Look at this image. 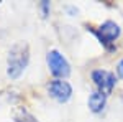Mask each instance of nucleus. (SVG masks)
Wrapping results in <instances>:
<instances>
[{
    "label": "nucleus",
    "mask_w": 123,
    "mask_h": 122,
    "mask_svg": "<svg viewBox=\"0 0 123 122\" xmlns=\"http://www.w3.org/2000/svg\"><path fill=\"white\" fill-rule=\"evenodd\" d=\"M48 93L57 102H67L72 96V86L64 79H54L48 84Z\"/></svg>",
    "instance_id": "obj_5"
},
{
    "label": "nucleus",
    "mask_w": 123,
    "mask_h": 122,
    "mask_svg": "<svg viewBox=\"0 0 123 122\" xmlns=\"http://www.w3.org/2000/svg\"><path fill=\"white\" fill-rule=\"evenodd\" d=\"M30 63V46L25 41H18L8 51L7 58V74L12 79H18Z\"/></svg>",
    "instance_id": "obj_1"
},
{
    "label": "nucleus",
    "mask_w": 123,
    "mask_h": 122,
    "mask_svg": "<svg viewBox=\"0 0 123 122\" xmlns=\"http://www.w3.org/2000/svg\"><path fill=\"white\" fill-rule=\"evenodd\" d=\"M41 10H43V17L49 15V2H43L41 3Z\"/></svg>",
    "instance_id": "obj_8"
},
{
    "label": "nucleus",
    "mask_w": 123,
    "mask_h": 122,
    "mask_svg": "<svg viewBox=\"0 0 123 122\" xmlns=\"http://www.w3.org/2000/svg\"><path fill=\"white\" fill-rule=\"evenodd\" d=\"M46 61H48V68H49V71H51L53 76L62 79V78H67V76L71 74V65L67 63V59L57 50L48 51Z\"/></svg>",
    "instance_id": "obj_2"
},
{
    "label": "nucleus",
    "mask_w": 123,
    "mask_h": 122,
    "mask_svg": "<svg viewBox=\"0 0 123 122\" xmlns=\"http://www.w3.org/2000/svg\"><path fill=\"white\" fill-rule=\"evenodd\" d=\"M13 119H15V122H39L38 119L30 112V111H26L25 107L18 109V111L15 112V115H13Z\"/></svg>",
    "instance_id": "obj_7"
},
{
    "label": "nucleus",
    "mask_w": 123,
    "mask_h": 122,
    "mask_svg": "<svg viewBox=\"0 0 123 122\" xmlns=\"http://www.w3.org/2000/svg\"><path fill=\"white\" fill-rule=\"evenodd\" d=\"M87 104H89V109L94 114H98V112L104 111L105 104H107V96L104 93H100V91H94V93L89 96Z\"/></svg>",
    "instance_id": "obj_6"
},
{
    "label": "nucleus",
    "mask_w": 123,
    "mask_h": 122,
    "mask_svg": "<svg viewBox=\"0 0 123 122\" xmlns=\"http://www.w3.org/2000/svg\"><path fill=\"white\" fill-rule=\"evenodd\" d=\"M92 81H94V84L98 87L100 93H104L105 96H108V94L113 91L117 78H115L113 73H110V71H107V69H95V71H92Z\"/></svg>",
    "instance_id": "obj_4"
},
{
    "label": "nucleus",
    "mask_w": 123,
    "mask_h": 122,
    "mask_svg": "<svg viewBox=\"0 0 123 122\" xmlns=\"http://www.w3.org/2000/svg\"><path fill=\"white\" fill-rule=\"evenodd\" d=\"M95 33H97V36L100 40V43L108 48L112 43H115V41L118 40L120 35H122V28H120L118 23H115L112 20H107L105 23H102V25L98 27V30H97Z\"/></svg>",
    "instance_id": "obj_3"
},
{
    "label": "nucleus",
    "mask_w": 123,
    "mask_h": 122,
    "mask_svg": "<svg viewBox=\"0 0 123 122\" xmlns=\"http://www.w3.org/2000/svg\"><path fill=\"white\" fill-rule=\"evenodd\" d=\"M117 73H118V76L123 79V59H120L118 65H117Z\"/></svg>",
    "instance_id": "obj_9"
}]
</instances>
